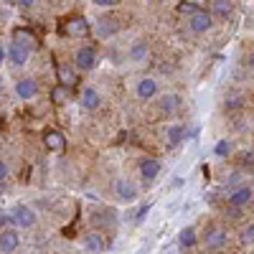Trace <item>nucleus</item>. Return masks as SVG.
<instances>
[{"label":"nucleus","instance_id":"1","mask_svg":"<svg viewBox=\"0 0 254 254\" xmlns=\"http://www.w3.org/2000/svg\"><path fill=\"white\" fill-rule=\"evenodd\" d=\"M89 20L84 18V15H71L66 23H64V36H69V38H87L89 36Z\"/></svg>","mask_w":254,"mask_h":254},{"label":"nucleus","instance_id":"2","mask_svg":"<svg viewBox=\"0 0 254 254\" xmlns=\"http://www.w3.org/2000/svg\"><path fill=\"white\" fill-rule=\"evenodd\" d=\"M74 64L81 71H92L97 66V49L94 46H79L74 54Z\"/></svg>","mask_w":254,"mask_h":254},{"label":"nucleus","instance_id":"3","mask_svg":"<svg viewBox=\"0 0 254 254\" xmlns=\"http://www.w3.org/2000/svg\"><path fill=\"white\" fill-rule=\"evenodd\" d=\"M10 216H13L15 226H20V229H31V226L36 224V211H33L31 206H23V203L13 206V208H10Z\"/></svg>","mask_w":254,"mask_h":254},{"label":"nucleus","instance_id":"4","mask_svg":"<svg viewBox=\"0 0 254 254\" xmlns=\"http://www.w3.org/2000/svg\"><path fill=\"white\" fill-rule=\"evenodd\" d=\"M115 196L125 203H132L137 198V186L130 178H117L115 181Z\"/></svg>","mask_w":254,"mask_h":254},{"label":"nucleus","instance_id":"5","mask_svg":"<svg viewBox=\"0 0 254 254\" xmlns=\"http://www.w3.org/2000/svg\"><path fill=\"white\" fill-rule=\"evenodd\" d=\"M211 26H214V15H211L208 10H198V13L190 15V20H188V28L193 33H208Z\"/></svg>","mask_w":254,"mask_h":254},{"label":"nucleus","instance_id":"6","mask_svg":"<svg viewBox=\"0 0 254 254\" xmlns=\"http://www.w3.org/2000/svg\"><path fill=\"white\" fill-rule=\"evenodd\" d=\"M229 242V234L221 229V226H216V229H208L206 231V237H203V244H206V249L208 252H216V249H221L224 244Z\"/></svg>","mask_w":254,"mask_h":254},{"label":"nucleus","instance_id":"7","mask_svg":"<svg viewBox=\"0 0 254 254\" xmlns=\"http://www.w3.org/2000/svg\"><path fill=\"white\" fill-rule=\"evenodd\" d=\"M13 92H15V97H20V99H33V97L38 94V84H36V79L23 76V79H18V81H15Z\"/></svg>","mask_w":254,"mask_h":254},{"label":"nucleus","instance_id":"8","mask_svg":"<svg viewBox=\"0 0 254 254\" xmlns=\"http://www.w3.org/2000/svg\"><path fill=\"white\" fill-rule=\"evenodd\" d=\"M155 94H158V81L153 76H145V79L137 81V87H135V97L137 99L147 102V99H153Z\"/></svg>","mask_w":254,"mask_h":254},{"label":"nucleus","instance_id":"9","mask_svg":"<svg viewBox=\"0 0 254 254\" xmlns=\"http://www.w3.org/2000/svg\"><path fill=\"white\" fill-rule=\"evenodd\" d=\"M252 198H254V190H252L249 186H239V188H234V190L229 193V206L242 208V206H247Z\"/></svg>","mask_w":254,"mask_h":254},{"label":"nucleus","instance_id":"10","mask_svg":"<svg viewBox=\"0 0 254 254\" xmlns=\"http://www.w3.org/2000/svg\"><path fill=\"white\" fill-rule=\"evenodd\" d=\"M18 247H20L18 231L15 229H3V234H0V252H3V254H13Z\"/></svg>","mask_w":254,"mask_h":254},{"label":"nucleus","instance_id":"11","mask_svg":"<svg viewBox=\"0 0 254 254\" xmlns=\"http://www.w3.org/2000/svg\"><path fill=\"white\" fill-rule=\"evenodd\" d=\"M13 44L20 46V49H26V51H33L36 49V38L28 28H15L13 31Z\"/></svg>","mask_w":254,"mask_h":254},{"label":"nucleus","instance_id":"12","mask_svg":"<svg viewBox=\"0 0 254 254\" xmlns=\"http://www.w3.org/2000/svg\"><path fill=\"white\" fill-rule=\"evenodd\" d=\"M208 13L214 18H219V20H229L231 15H234V5H231V0H214Z\"/></svg>","mask_w":254,"mask_h":254},{"label":"nucleus","instance_id":"13","mask_svg":"<svg viewBox=\"0 0 254 254\" xmlns=\"http://www.w3.org/2000/svg\"><path fill=\"white\" fill-rule=\"evenodd\" d=\"M117 31H120V23L115 18H102L99 23L94 26V33L99 38H112V36H117Z\"/></svg>","mask_w":254,"mask_h":254},{"label":"nucleus","instance_id":"14","mask_svg":"<svg viewBox=\"0 0 254 254\" xmlns=\"http://www.w3.org/2000/svg\"><path fill=\"white\" fill-rule=\"evenodd\" d=\"M28 59H31V51H26V49L15 46L13 41H10V44H8V61L13 64V66H26Z\"/></svg>","mask_w":254,"mask_h":254},{"label":"nucleus","instance_id":"15","mask_svg":"<svg viewBox=\"0 0 254 254\" xmlns=\"http://www.w3.org/2000/svg\"><path fill=\"white\" fill-rule=\"evenodd\" d=\"M44 145H46V150H51V153H61L64 147H66V137H64L61 132H56V130H49L44 135Z\"/></svg>","mask_w":254,"mask_h":254},{"label":"nucleus","instance_id":"16","mask_svg":"<svg viewBox=\"0 0 254 254\" xmlns=\"http://www.w3.org/2000/svg\"><path fill=\"white\" fill-rule=\"evenodd\" d=\"M140 176L150 183V181H155L158 176H160V163L155 160V158H145L142 163H140Z\"/></svg>","mask_w":254,"mask_h":254},{"label":"nucleus","instance_id":"17","mask_svg":"<svg viewBox=\"0 0 254 254\" xmlns=\"http://www.w3.org/2000/svg\"><path fill=\"white\" fill-rule=\"evenodd\" d=\"M183 137H186V127H183V125L173 122V125L165 127V145H168V147H176Z\"/></svg>","mask_w":254,"mask_h":254},{"label":"nucleus","instance_id":"18","mask_svg":"<svg viewBox=\"0 0 254 254\" xmlns=\"http://www.w3.org/2000/svg\"><path fill=\"white\" fill-rule=\"evenodd\" d=\"M79 104H81L84 110H89V112H92V110H97L99 104H102V97H99L97 89H84L81 97H79Z\"/></svg>","mask_w":254,"mask_h":254},{"label":"nucleus","instance_id":"19","mask_svg":"<svg viewBox=\"0 0 254 254\" xmlns=\"http://www.w3.org/2000/svg\"><path fill=\"white\" fill-rule=\"evenodd\" d=\"M104 247H107V242H104L102 234H87L84 237V249L89 254H99V252H104Z\"/></svg>","mask_w":254,"mask_h":254},{"label":"nucleus","instance_id":"20","mask_svg":"<svg viewBox=\"0 0 254 254\" xmlns=\"http://www.w3.org/2000/svg\"><path fill=\"white\" fill-rule=\"evenodd\" d=\"M147 54H150V49H147V44H132L130 46V51H127V56H130L135 64H140V61H145L147 59Z\"/></svg>","mask_w":254,"mask_h":254},{"label":"nucleus","instance_id":"21","mask_svg":"<svg viewBox=\"0 0 254 254\" xmlns=\"http://www.w3.org/2000/svg\"><path fill=\"white\" fill-rule=\"evenodd\" d=\"M59 81L64 84V87H76V81H79V76L74 74V69H69V66H61L59 69Z\"/></svg>","mask_w":254,"mask_h":254},{"label":"nucleus","instance_id":"22","mask_svg":"<svg viewBox=\"0 0 254 254\" xmlns=\"http://www.w3.org/2000/svg\"><path fill=\"white\" fill-rule=\"evenodd\" d=\"M178 104H181L178 94H165V97L160 99V110H163V112H168V115H173V112L178 110Z\"/></svg>","mask_w":254,"mask_h":254},{"label":"nucleus","instance_id":"23","mask_svg":"<svg viewBox=\"0 0 254 254\" xmlns=\"http://www.w3.org/2000/svg\"><path fill=\"white\" fill-rule=\"evenodd\" d=\"M178 242H181V247H186V249H188V247H196V242H198V239H196V229H193V226L183 229L181 234H178Z\"/></svg>","mask_w":254,"mask_h":254},{"label":"nucleus","instance_id":"24","mask_svg":"<svg viewBox=\"0 0 254 254\" xmlns=\"http://www.w3.org/2000/svg\"><path fill=\"white\" fill-rule=\"evenodd\" d=\"M51 99H54L56 104H64V102L69 99V87H64V84L54 87V89H51Z\"/></svg>","mask_w":254,"mask_h":254},{"label":"nucleus","instance_id":"25","mask_svg":"<svg viewBox=\"0 0 254 254\" xmlns=\"http://www.w3.org/2000/svg\"><path fill=\"white\" fill-rule=\"evenodd\" d=\"M239 239H242L244 244H254V224H249V226H244V229H242Z\"/></svg>","mask_w":254,"mask_h":254},{"label":"nucleus","instance_id":"26","mask_svg":"<svg viewBox=\"0 0 254 254\" xmlns=\"http://www.w3.org/2000/svg\"><path fill=\"white\" fill-rule=\"evenodd\" d=\"M147 211H150V203L140 206V208H137V214L132 216V221H135V224H142V221H145V216H147Z\"/></svg>","mask_w":254,"mask_h":254},{"label":"nucleus","instance_id":"27","mask_svg":"<svg viewBox=\"0 0 254 254\" xmlns=\"http://www.w3.org/2000/svg\"><path fill=\"white\" fill-rule=\"evenodd\" d=\"M229 150H231V145H229V140H219V142H216V155H219V158L229 155Z\"/></svg>","mask_w":254,"mask_h":254},{"label":"nucleus","instance_id":"28","mask_svg":"<svg viewBox=\"0 0 254 254\" xmlns=\"http://www.w3.org/2000/svg\"><path fill=\"white\" fill-rule=\"evenodd\" d=\"M15 221H13V216H10V211H3V216H0V226L3 229H10Z\"/></svg>","mask_w":254,"mask_h":254},{"label":"nucleus","instance_id":"29","mask_svg":"<svg viewBox=\"0 0 254 254\" xmlns=\"http://www.w3.org/2000/svg\"><path fill=\"white\" fill-rule=\"evenodd\" d=\"M92 3H94L97 8H115L120 0H92Z\"/></svg>","mask_w":254,"mask_h":254},{"label":"nucleus","instance_id":"30","mask_svg":"<svg viewBox=\"0 0 254 254\" xmlns=\"http://www.w3.org/2000/svg\"><path fill=\"white\" fill-rule=\"evenodd\" d=\"M239 104H242L239 94H229V97H226V107H239Z\"/></svg>","mask_w":254,"mask_h":254},{"label":"nucleus","instance_id":"31","mask_svg":"<svg viewBox=\"0 0 254 254\" xmlns=\"http://www.w3.org/2000/svg\"><path fill=\"white\" fill-rule=\"evenodd\" d=\"M5 178H8V165L3 160V163H0V181H3V186H5Z\"/></svg>","mask_w":254,"mask_h":254},{"label":"nucleus","instance_id":"32","mask_svg":"<svg viewBox=\"0 0 254 254\" xmlns=\"http://www.w3.org/2000/svg\"><path fill=\"white\" fill-rule=\"evenodd\" d=\"M15 3H18L20 8H33V3H36V0H15Z\"/></svg>","mask_w":254,"mask_h":254},{"label":"nucleus","instance_id":"33","mask_svg":"<svg viewBox=\"0 0 254 254\" xmlns=\"http://www.w3.org/2000/svg\"><path fill=\"white\" fill-rule=\"evenodd\" d=\"M3 3H13V0H3Z\"/></svg>","mask_w":254,"mask_h":254},{"label":"nucleus","instance_id":"34","mask_svg":"<svg viewBox=\"0 0 254 254\" xmlns=\"http://www.w3.org/2000/svg\"><path fill=\"white\" fill-rule=\"evenodd\" d=\"M252 190H254V186H252Z\"/></svg>","mask_w":254,"mask_h":254}]
</instances>
